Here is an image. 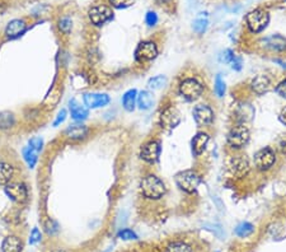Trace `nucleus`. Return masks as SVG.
<instances>
[{"instance_id": "1", "label": "nucleus", "mask_w": 286, "mask_h": 252, "mask_svg": "<svg viewBox=\"0 0 286 252\" xmlns=\"http://www.w3.org/2000/svg\"><path fill=\"white\" fill-rule=\"evenodd\" d=\"M140 191L142 196L149 200H158L167 194L166 183L157 176V174L149 173L144 176L140 182Z\"/></svg>"}, {"instance_id": "2", "label": "nucleus", "mask_w": 286, "mask_h": 252, "mask_svg": "<svg viewBox=\"0 0 286 252\" xmlns=\"http://www.w3.org/2000/svg\"><path fill=\"white\" fill-rule=\"evenodd\" d=\"M249 139H251V133H249V129L246 126V123L238 122L229 130L227 142L230 149L241 150L248 144Z\"/></svg>"}, {"instance_id": "3", "label": "nucleus", "mask_w": 286, "mask_h": 252, "mask_svg": "<svg viewBox=\"0 0 286 252\" xmlns=\"http://www.w3.org/2000/svg\"><path fill=\"white\" fill-rule=\"evenodd\" d=\"M176 185L178 186L179 190H182L186 194H193L197 191V187L201 183L200 174L193 169H185L176 174L174 177Z\"/></svg>"}, {"instance_id": "4", "label": "nucleus", "mask_w": 286, "mask_h": 252, "mask_svg": "<svg viewBox=\"0 0 286 252\" xmlns=\"http://www.w3.org/2000/svg\"><path fill=\"white\" fill-rule=\"evenodd\" d=\"M268 22H270V14L262 8L254 9L246 16L247 27L252 33L262 32L268 26Z\"/></svg>"}, {"instance_id": "5", "label": "nucleus", "mask_w": 286, "mask_h": 252, "mask_svg": "<svg viewBox=\"0 0 286 252\" xmlns=\"http://www.w3.org/2000/svg\"><path fill=\"white\" fill-rule=\"evenodd\" d=\"M178 92L186 101H196L203 93V86L198 79L185 78L178 86Z\"/></svg>"}, {"instance_id": "6", "label": "nucleus", "mask_w": 286, "mask_h": 252, "mask_svg": "<svg viewBox=\"0 0 286 252\" xmlns=\"http://www.w3.org/2000/svg\"><path fill=\"white\" fill-rule=\"evenodd\" d=\"M276 163V152L271 147H263L254 154V166L258 171H270Z\"/></svg>"}, {"instance_id": "7", "label": "nucleus", "mask_w": 286, "mask_h": 252, "mask_svg": "<svg viewBox=\"0 0 286 252\" xmlns=\"http://www.w3.org/2000/svg\"><path fill=\"white\" fill-rule=\"evenodd\" d=\"M158 46L154 41H141L135 50V59H136V61L144 64V62L153 61L155 57L158 56Z\"/></svg>"}, {"instance_id": "8", "label": "nucleus", "mask_w": 286, "mask_h": 252, "mask_svg": "<svg viewBox=\"0 0 286 252\" xmlns=\"http://www.w3.org/2000/svg\"><path fill=\"white\" fill-rule=\"evenodd\" d=\"M88 17L89 21L94 26L101 27V26H103V24H106L113 18V12L110 7L105 6V4H98V6H94L89 9Z\"/></svg>"}, {"instance_id": "9", "label": "nucleus", "mask_w": 286, "mask_h": 252, "mask_svg": "<svg viewBox=\"0 0 286 252\" xmlns=\"http://www.w3.org/2000/svg\"><path fill=\"white\" fill-rule=\"evenodd\" d=\"M193 120L201 128H209L212 125L215 120V112L209 105L206 103H200V105L195 106L192 111Z\"/></svg>"}, {"instance_id": "10", "label": "nucleus", "mask_w": 286, "mask_h": 252, "mask_svg": "<svg viewBox=\"0 0 286 252\" xmlns=\"http://www.w3.org/2000/svg\"><path fill=\"white\" fill-rule=\"evenodd\" d=\"M229 169L234 177L243 178L251 171V164H249L248 158L246 156H243V154H236V156L230 157Z\"/></svg>"}, {"instance_id": "11", "label": "nucleus", "mask_w": 286, "mask_h": 252, "mask_svg": "<svg viewBox=\"0 0 286 252\" xmlns=\"http://www.w3.org/2000/svg\"><path fill=\"white\" fill-rule=\"evenodd\" d=\"M162 153V145L161 142L158 140H149L145 144H142L141 149H140V158L142 159L147 163H155L158 162L159 157H161Z\"/></svg>"}, {"instance_id": "12", "label": "nucleus", "mask_w": 286, "mask_h": 252, "mask_svg": "<svg viewBox=\"0 0 286 252\" xmlns=\"http://www.w3.org/2000/svg\"><path fill=\"white\" fill-rule=\"evenodd\" d=\"M4 193L14 203H24L28 198L27 186L18 181H12L4 186Z\"/></svg>"}, {"instance_id": "13", "label": "nucleus", "mask_w": 286, "mask_h": 252, "mask_svg": "<svg viewBox=\"0 0 286 252\" xmlns=\"http://www.w3.org/2000/svg\"><path fill=\"white\" fill-rule=\"evenodd\" d=\"M83 102L87 108H102L110 105L111 97L107 93H99V92H88L83 94Z\"/></svg>"}, {"instance_id": "14", "label": "nucleus", "mask_w": 286, "mask_h": 252, "mask_svg": "<svg viewBox=\"0 0 286 252\" xmlns=\"http://www.w3.org/2000/svg\"><path fill=\"white\" fill-rule=\"evenodd\" d=\"M249 88H251L252 93L257 94V96H263L272 88V79L267 74H258L252 79Z\"/></svg>"}, {"instance_id": "15", "label": "nucleus", "mask_w": 286, "mask_h": 252, "mask_svg": "<svg viewBox=\"0 0 286 252\" xmlns=\"http://www.w3.org/2000/svg\"><path fill=\"white\" fill-rule=\"evenodd\" d=\"M181 122L179 112L174 107H166L159 116V123L163 129H174Z\"/></svg>"}, {"instance_id": "16", "label": "nucleus", "mask_w": 286, "mask_h": 252, "mask_svg": "<svg viewBox=\"0 0 286 252\" xmlns=\"http://www.w3.org/2000/svg\"><path fill=\"white\" fill-rule=\"evenodd\" d=\"M89 134V129L83 123H74V125L67 126L64 135L69 140L77 142V140H84Z\"/></svg>"}, {"instance_id": "17", "label": "nucleus", "mask_w": 286, "mask_h": 252, "mask_svg": "<svg viewBox=\"0 0 286 252\" xmlns=\"http://www.w3.org/2000/svg\"><path fill=\"white\" fill-rule=\"evenodd\" d=\"M26 28H27V24H26V22L23 19H13V21H11L7 24L6 37L8 40L18 38L19 36H22L26 32Z\"/></svg>"}, {"instance_id": "18", "label": "nucleus", "mask_w": 286, "mask_h": 252, "mask_svg": "<svg viewBox=\"0 0 286 252\" xmlns=\"http://www.w3.org/2000/svg\"><path fill=\"white\" fill-rule=\"evenodd\" d=\"M210 135L205 132H198L197 134L193 137L192 142H191V147H192V153L195 157H200L201 154L205 152L206 147L209 144Z\"/></svg>"}, {"instance_id": "19", "label": "nucleus", "mask_w": 286, "mask_h": 252, "mask_svg": "<svg viewBox=\"0 0 286 252\" xmlns=\"http://www.w3.org/2000/svg\"><path fill=\"white\" fill-rule=\"evenodd\" d=\"M69 111L72 118L77 122H82V121L87 120L89 116V108H87L84 105H81L75 98L69 101Z\"/></svg>"}, {"instance_id": "20", "label": "nucleus", "mask_w": 286, "mask_h": 252, "mask_svg": "<svg viewBox=\"0 0 286 252\" xmlns=\"http://www.w3.org/2000/svg\"><path fill=\"white\" fill-rule=\"evenodd\" d=\"M263 47L271 50V51L281 52L286 50V38L281 35H272L262 40Z\"/></svg>"}, {"instance_id": "21", "label": "nucleus", "mask_w": 286, "mask_h": 252, "mask_svg": "<svg viewBox=\"0 0 286 252\" xmlns=\"http://www.w3.org/2000/svg\"><path fill=\"white\" fill-rule=\"evenodd\" d=\"M136 99H137V91L136 89H128L123 93L122 98H121V103L125 111L127 112H132L136 108Z\"/></svg>"}, {"instance_id": "22", "label": "nucleus", "mask_w": 286, "mask_h": 252, "mask_svg": "<svg viewBox=\"0 0 286 252\" xmlns=\"http://www.w3.org/2000/svg\"><path fill=\"white\" fill-rule=\"evenodd\" d=\"M23 243L22 239L17 236H8L3 242L2 252H22Z\"/></svg>"}, {"instance_id": "23", "label": "nucleus", "mask_w": 286, "mask_h": 252, "mask_svg": "<svg viewBox=\"0 0 286 252\" xmlns=\"http://www.w3.org/2000/svg\"><path fill=\"white\" fill-rule=\"evenodd\" d=\"M14 167L8 162H0V186H6L13 181Z\"/></svg>"}, {"instance_id": "24", "label": "nucleus", "mask_w": 286, "mask_h": 252, "mask_svg": "<svg viewBox=\"0 0 286 252\" xmlns=\"http://www.w3.org/2000/svg\"><path fill=\"white\" fill-rule=\"evenodd\" d=\"M136 105L139 107V110L141 111L150 110L153 107V105H154V96H153L152 92L141 91L140 93H137Z\"/></svg>"}, {"instance_id": "25", "label": "nucleus", "mask_w": 286, "mask_h": 252, "mask_svg": "<svg viewBox=\"0 0 286 252\" xmlns=\"http://www.w3.org/2000/svg\"><path fill=\"white\" fill-rule=\"evenodd\" d=\"M207 26H209V17L207 13H200L195 18V21L192 22V28L197 35H202L207 30Z\"/></svg>"}, {"instance_id": "26", "label": "nucleus", "mask_w": 286, "mask_h": 252, "mask_svg": "<svg viewBox=\"0 0 286 252\" xmlns=\"http://www.w3.org/2000/svg\"><path fill=\"white\" fill-rule=\"evenodd\" d=\"M234 233H236V236H238L239 238H247V237L252 236V234L254 233V225L248 222H242L236 227Z\"/></svg>"}, {"instance_id": "27", "label": "nucleus", "mask_w": 286, "mask_h": 252, "mask_svg": "<svg viewBox=\"0 0 286 252\" xmlns=\"http://www.w3.org/2000/svg\"><path fill=\"white\" fill-rule=\"evenodd\" d=\"M22 154H23V159L26 161L27 166L30 167V168H35L36 163H37V161H38L37 152H36V150H33L32 148H30L27 145V147L23 148V150H22Z\"/></svg>"}, {"instance_id": "28", "label": "nucleus", "mask_w": 286, "mask_h": 252, "mask_svg": "<svg viewBox=\"0 0 286 252\" xmlns=\"http://www.w3.org/2000/svg\"><path fill=\"white\" fill-rule=\"evenodd\" d=\"M16 123V117L9 111H3L0 112V130L12 129Z\"/></svg>"}, {"instance_id": "29", "label": "nucleus", "mask_w": 286, "mask_h": 252, "mask_svg": "<svg viewBox=\"0 0 286 252\" xmlns=\"http://www.w3.org/2000/svg\"><path fill=\"white\" fill-rule=\"evenodd\" d=\"M167 84V78L164 75H157V77H153L148 82V88L153 89V91H159V89L163 88Z\"/></svg>"}, {"instance_id": "30", "label": "nucleus", "mask_w": 286, "mask_h": 252, "mask_svg": "<svg viewBox=\"0 0 286 252\" xmlns=\"http://www.w3.org/2000/svg\"><path fill=\"white\" fill-rule=\"evenodd\" d=\"M214 91H215V94H217L219 98H223V97L225 96V91H227V84H225V81L223 79L222 74H218L217 77H215Z\"/></svg>"}, {"instance_id": "31", "label": "nucleus", "mask_w": 286, "mask_h": 252, "mask_svg": "<svg viewBox=\"0 0 286 252\" xmlns=\"http://www.w3.org/2000/svg\"><path fill=\"white\" fill-rule=\"evenodd\" d=\"M166 252H192V248L186 242H173L167 247Z\"/></svg>"}, {"instance_id": "32", "label": "nucleus", "mask_w": 286, "mask_h": 252, "mask_svg": "<svg viewBox=\"0 0 286 252\" xmlns=\"http://www.w3.org/2000/svg\"><path fill=\"white\" fill-rule=\"evenodd\" d=\"M238 115L241 116V122H246V121L251 120L254 116V110L252 108L251 105H242L239 108Z\"/></svg>"}, {"instance_id": "33", "label": "nucleus", "mask_w": 286, "mask_h": 252, "mask_svg": "<svg viewBox=\"0 0 286 252\" xmlns=\"http://www.w3.org/2000/svg\"><path fill=\"white\" fill-rule=\"evenodd\" d=\"M59 28L62 33H65V35H69V33L72 32V30H73L72 18H69V17H64V18L60 19Z\"/></svg>"}, {"instance_id": "34", "label": "nucleus", "mask_w": 286, "mask_h": 252, "mask_svg": "<svg viewBox=\"0 0 286 252\" xmlns=\"http://www.w3.org/2000/svg\"><path fill=\"white\" fill-rule=\"evenodd\" d=\"M28 147L32 148L33 150H36L37 153H40L43 148V139L41 137H33L28 140Z\"/></svg>"}, {"instance_id": "35", "label": "nucleus", "mask_w": 286, "mask_h": 252, "mask_svg": "<svg viewBox=\"0 0 286 252\" xmlns=\"http://www.w3.org/2000/svg\"><path fill=\"white\" fill-rule=\"evenodd\" d=\"M111 6L116 9H125L131 7L135 3V0H108Z\"/></svg>"}, {"instance_id": "36", "label": "nucleus", "mask_w": 286, "mask_h": 252, "mask_svg": "<svg viewBox=\"0 0 286 252\" xmlns=\"http://www.w3.org/2000/svg\"><path fill=\"white\" fill-rule=\"evenodd\" d=\"M236 57V55H234V52L232 51V50H229V48H227V50H224V51L220 52L219 55V61L223 62V64H229L233 61V59Z\"/></svg>"}, {"instance_id": "37", "label": "nucleus", "mask_w": 286, "mask_h": 252, "mask_svg": "<svg viewBox=\"0 0 286 252\" xmlns=\"http://www.w3.org/2000/svg\"><path fill=\"white\" fill-rule=\"evenodd\" d=\"M118 238L123 239V241H132V239H137V236L134 231L126 228L122 229V231L118 233Z\"/></svg>"}, {"instance_id": "38", "label": "nucleus", "mask_w": 286, "mask_h": 252, "mask_svg": "<svg viewBox=\"0 0 286 252\" xmlns=\"http://www.w3.org/2000/svg\"><path fill=\"white\" fill-rule=\"evenodd\" d=\"M145 22L149 27H154L155 24L158 23V14L155 13V12H148L147 16H145Z\"/></svg>"}, {"instance_id": "39", "label": "nucleus", "mask_w": 286, "mask_h": 252, "mask_svg": "<svg viewBox=\"0 0 286 252\" xmlns=\"http://www.w3.org/2000/svg\"><path fill=\"white\" fill-rule=\"evenodd\" d=\"M66 116H67V112H66V110H60L59 112H57V115H56V117H55V120H54V126L55 128H57V126H60L61 125L62 122H64L65 120H66Z\"/></svg>"}, {"instance_id": "40", "label": "nucleus", "mask_w": 286, "mask_h": 252, "mask_svg": "<svg viewBox=\"0 0 286 252\" xmlns=\"http://www.w3.org/2000/svg\"><path fill=\"white\" fill-rule=\"evenodd\" d=\"M42 239V234H41L40 229L38 228H33L32 232H31L30 236V244H36Z\"/></svg>"}, {"instance_id": "41", "label": "nucleus", "mask_w": 286, "mask_h": 252, "mask_svg": "<svg viewBox=\"0 0 286 252\" xmlns=\"http://www.w3.org/2000/svg\"><path fill=\"white\" fill-rule=\"evenodd\" d=\"M276 93L278 94V96L281 97V98H285L286 99V79H283V81H281L280 83L276 86L275 88Z\"/></svg>"}, {"instance_id": "42", "label": "nucleus", "mask_w": 286, "mask_h": 252, "mask_svg": "<svg viewBox=\"0 0 286 252\" xmlns=\"http://www.w3.org/2000/svg\"><path fill=\"white\" fill-rule=\"evenodd\" d=\"M242 65H243V61H242L241 57H238L237 55L236 57L233 59V61L230 62V67H232L234 70H237V72H239V70L242 69Z\"/></svg>"}, {"instance_id": "43", "label": "nucleus", "mask_w": 286, "mask_h": 252, "mask_svg": "<svg viewBox=\"0 0 286 252\" xmlns=\"http://www.w3.org/2000/svg\"><path fill=\"white\" fill-rule=\"evenodd\" d=\"M46 231H47L48 234H54L57 231V224L54 220H50L48 224H46Z\"/></svg>"}, {"instance_id": "44", "label": "nucleus", "mask_w": 286, "mask_h": 252, "mask_svg": "<svg viewBox=\"0 0 286 252\" xmlns=\"http://www.w3.org/2000/svg\"><path fill=\"white\" fill-rule=\"evenodd\" d=\"M278 120H280V122L282 123V125L286 126V106L281 110L280 115H278Z\"/></svg>"}, {"instance_id": "45", "label": "nucleus", "mask_w": 286, "mask_h": 252, "mask_svg": "<svg viewBox=\"0 0 286 252\" xmlns=\"http://www.w3.org/2000/svg\"><path fill=\"white\" fill-rule=\"evenodd\" d=\"M159 4H167V3H169V2H172V0H157Z\"/></svg>"}, {"instance_id": "46", "label": "nucleus", "mask_w": 286, "mask_h": 252, "mask_svg": "<svg viewBox=\"0 0 286 252\" xmlns=\"http://www.w3.org/2000/svg\"><path fill=\"white\" fill-rule=\"evenodd\" d=\"M54 252H67V251H65V249H56V251Z\"/></svg>"}]
</instances>
